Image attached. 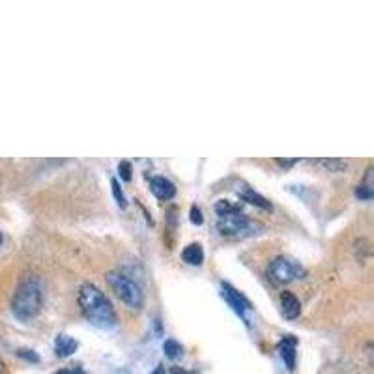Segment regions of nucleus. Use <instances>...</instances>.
I'll return each instance as SVG.
<instances>
[{
    "mask_svg": "<svg viewBox=\"0 0 374 374\" xmlns=\"http://www.w3.org/2000/svg\"><path fill=\"white\" fill-rule=\"evenodd\" d=\"M0 243H2V234H0Z\"/></svg>",
    "mask_w": 374,
    "mask_h": 374,
    "instance_id": "b1692460",
    "label": "nucleus"
},
{
    "mask_svg": "<svg viewBox=\"0 0 374 374\" xmlns=\"http://www.w3.org/2000/svg\"><path fill=\"white\" fill-rule=\"evenodd\" d=\"M154 374H167V371H165V367H161V365H160V367L154 371Z\"/></svg>",
    "mask_w": 374,
    "mask_h": 374,
    "instance_id": "412c9836",
    "label": "nucleus"
},
{
    "mask_svg": "<svg viewBox=\"0 0 374 374\" xmlns=\"http://www.w3.org/2000/svg\"><path fill=\"white\" fill-rule=\"evenodd\" d=\"M320 167L327 168L329 173H342V170H346L348 168V163L342 160H320L316 161Z\"/></svg>",
    "mask_w": 374,
    "mask_h": 374,
    "instance_id": "4468645a",
    "label": "nucleus"
},
{
    "mask_svg": "<svg viewBox=\"0 0 374 374\" xmlns=\"http://www.w3.org/2000/svg\"><path fill=\"white\" fill-rule=\"evenodd\" d=\"M167 374H191V373H186V371H182V368H174L173 373H167Z\"/></svg>",
    "mask_w": 374,
    "mask_h": 374,
    "instance_id": "4be33fe9",
    "label": "nucleus"
},
{
    "mask_svg": "<svg viewBox=\"0 0 374 374\" xmlns=\"http://www.w3.org/2000/svg\"><path fill=\"white\" fill-rule=\"evenodd\" d=\"M182 261L189 264V266H201L204 262V251H202L201 243H189L182 251Z\"/></svg>",
    "mask_w": 374,
    "mask_h": 374,
    "instance_id": "9b49d317",
    "label": "nucleus"
},
{
    "mask_svg": "<svg viewBox=\"0 0 374 374\" xmlns=\"http://www.w3.org/2000/svg\"><path fill=\"white\" fill-rule=\"evenodd\" d=\"M217 230L221 236H227V238H248V236L262 232L264 227L245 214H241L240 208H236L228 214L217 215Z\"/></svg>",
    "mask_w": 374,
    "mask_h": 374,
    "instance_id": "7ed1b4c3",
    "label": "nucleus"
},
{
    "mask_svg": "<svg viewBox=\"0 0 374 374\" xmlns=\"http://www.w3.org/2000/svg\"><path fill=\"white\" fill-rule=\"evenodd\" d=\"M43 305V285L40 277L27 275L19 280L12 296V313L17 320L28 322L36 318Z\"/></svg>",
    "mask_w": 374,
    "mask_h": 374,
    "instance_id": "f03ea898",
    "label": "nucleus"
},
{
    "mask_svg": "<svg viewBox=\"0 0 374 374\" xmlns=\"http://www.w3.org/2000/svg\"><path fill=\"white\" fill-rule=\"evenodd\" d=\"M0 374H8L6 365H4V363H2V361H0Z\"/></svg>",
    "mask_w": 374,
    "mask_h": 374,
    "instance_id": "5701e85b",
    "label": "nucleus"
},
{
    "mask_svg": "<svg viewBox=\"0 0 374 374\" xmlns=\"http://www.w3.org/2000/svg\"><path fill=\"white\" fill-rule=\"evenodd\" d=\"M267 274H270V277H272L275 283L287 285V283H292V280L303 279V277L307 275V272H305V267L300 266V264L296 261H292V258L277 256L275 261L270 262Z\"/></svg>",
    "mask_w": 374,
    "mask_h": 374,
    "instance_id": "39448f33",
    "label": "nucleus"
},
{
    "mask_svg": "<svg viewBox=\"0 0 374 374\" xmlns=\"http://www.w3.org/2000/svg\"><path fill=\"white\" fill-rule=\"evenodd\" d=\"M163 352H165V355H167L168 360H176L178 355H182L180 342L168 339V341H165V344H163Z\"/></svg>",
    "mask_w": 374,
    "mask_h": 374,
    "instance_id": "2eb2a0df",
    "label": "nucleus"
},
{
    "mask_svg": "<svg viewBox=\"0 0 374 374\" xmlns=\"http://www.w3.org/2000/svg\"><path fill=\"white\" fill-rule=\"evenodd\" d=\"M17 355L23 358V360L32 361V363H40V355L36 354L34 350H25V348H21V350H17Z\"/></svg>",
    "mask_w": 374,
    "mask_h": 374,
    "instance_id": "f3484780",
    "label": "nucleus"
},
{
    "mask_svg": "<svg viewBox=\"0 0 374 374\" xmlns=\"http://www.w3.org/2000/svg\"><path fill=\"white\" fill-rule=\"evenodd\" d=\"M109 287L113 288L114 294L118 296L129 309H140L144 303V292L135 279H131L129 275L122 274L118 270L107 272L105 275Z\"/></svg>",
    "mask_w": 374,
    "mask_h": 374,
    "instance_id": "20e7f679",
    "label": "nucleus"
},
{
    "mask_svg": "<svg viewBox=\"0 0 374 374\" xmlns=\"http://www.w3.org/2000/svg\"><path fill=\"white\" fill-rule=\"evenodd\" d=\"M189 217H191V223H193V225H197V227H199V225H202V212H201V208L199 206H193L191 208V212H189Z\"/></svg>",
    "mask_w": 374,
    "mask_h": 374,
    "instance_id": "6ab92c4d",
    "label": "nucleus"
},
{
    "mask_svg": "<svg viewBox=\"0 0 374 374\" xmlns=\"http://www.w3.org/2000/svg\"><path fill=\"white\" fill-rule=\"evenodd\" d=\"M280 311L285 314V318L294 320L301 313V303L292 292H283L280 294Z\"/></svg>",
    "mask_w": 374,
    "mask_h": 374,
    "instance_id": "1a4fd4ad",
    "label": "nucleus"
},
{
    "mask_svg": "<svg viewBox=\"0 0 374 374\" xmlns=\"http://www.w3.org/2000/svg\"><path fill=\"white\" fill-rule=\"evenodd\" d=\"M77 301L82 316L87 318L92 326L100 327V329H114L118 320H116V313L114 307L111 305V301L107 300V296L101 292L100 288L94 287L90 283H85L79 287V294H77Z\"/></svg>",
    "mask_w": 374,
    "mask_h": 374,
    "instance_id": "f257e3e1",
    "label": "nucleus"
},
{
    "mask_svg": "<svg viewBox=\"0 0 374 374\" xmlns=\"http://www.w3.org/2000/svg\"><path fill=\"white\" fill-rule=\"evenodd\" d=\"M296 346H298V341H296L294 335H285L277 344V350H279L280 358L285 361L288 371L296 368Z\"/></svg>",
    "mask_w": 374,
    "mask_h": 374,
    "instance_id": "0eeeda50",
    "label": "nucleus"
},
{
    "mask_svg": "<svg viewBox=\"0 0 374 374\" xmlns=\"http://www.w3.org/2000/svg\"><path fill=\"white\" fill-rule=\"evenodd\" d=\"M77 346H79V342L66 333H60L54 339V354L58 358H69L77 350Z\"/></svg>",
    "mask_w": 374,
    "mask_h": 374,
    "instance_id": "9d476101",
    "label": "nucleus"
},
{
    "mask_svg": "<svg viewBox=\"0 0 374 374\" xmlns=\"http://www.w3.org/2000/svg\"><path fill=\"white\" fill-rule=\"evenodd\" d=\"M240 197L245 202H249V204H253V206L262 208V210H272V202L267 201V199H264L262 195L254 193L253 189H243L240 193Z\"/></svg>",
    "mask_w": 374,
    "mask_h": 374,
    "instance_id": "ddd939ff",
    "label": "nucleus"
},
{
    "mask_svg": "<svg viewBox=\"0 0 374 374\" xmlns=\"http://www.w3.org/2000/svg\"><path fill=\"white\" fill-rule=\"evenodd\" d=\"M150 189H152V193L160 201H170V199H174V195H176V187L165 176H154L152 182H150Z\"/></svg>",
    "mask_w": 374,
    "mask_h": 374,
    "instance_id": "6e6552de",
    "label": "nucleus"
},
{
    "mask_svg": "<svg viewBox=\"0 0 374 374\" xmlns=\"http://www.w3.org/2000/svg\"><path fill=\"white\" fill-rule=\"evenodd\" d=\"M118 170H120L122 180H126V182L131 180V163H127V161H122L120 167H118Z\"/></svg>",
    "mask_w": 374,
    "mask_h": 374,
    "instance_id": "a211bd4d",
    "label": "nucleus"
},
{
    "mask_svg": "<svg viewBox=\"0 0 374 374\" xmlns=\"http://www.w3.org/2000/svg\"><path fill=\"white\" fill-rule=\"evenodd\" d=\"M373 187V167H368L367 173H365V178H363V182L355 189V197L361 199V201H371L374 193Z\"/></svg>",
    "mask_w": 374,
    "mask_h": 374,
    "instance_id": "f8f14e48",
    "label": "nucleus"
},
{
    "mask_svg": "<svg viewBox=\"0 0 374 374\" xmlns=\"http://www.w3.org/2000/svg\"><path fill=\"white\" fill-rule=\"evenodd\" d=\"M111 187H113V195H114V199H116V202H118V206L126 208L127 201H126V197H124V193H122L120 184H118V180H116V178H113V180H111Z\"/></svg>",
    "mask_w": 374,
    "mask_h": 374,
    "instance_id": "dca6fc26",
    "label": "nucleus"
},
{
    "mask_svg": "<svg viewBox=\"0 0 374 374\" xmlns=\"http://www.w3.org/2000/svg\"><path fill=\"white\" fill-rule=\"evenodd\" d=\"M54 374H87L82 368H60V371H56Z\"/></svg>",
    "mask_w": 374,
    "mask_h": 374,
    "instance_id": "aec40b11",
    "label": "nucleus"
},
{
    "mask_svg": "<svg viewBox=\"0 0 374 374\" xmlns=\"http://www.w3.org/2000/svg\"><path fill=\"white\" fill-rule=\"evenodd\" d=\"M221 296H223V300L227 301L228 305L232 307L234 313L238 314L240 318H243L245 324H248V313L251 311V303H249L248 298L241 296L236 288H232L230 285H227V283L221 285Z\"/></svg>",
    "mask_w": 374,
    "mask_h": 374,
    "instance_id": "423d86ee",
    "label": "nucleus"
}]
</instances>
